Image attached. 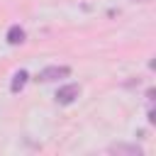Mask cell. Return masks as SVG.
Listing matches in <instances>:
<instances>
[{
  "instance_id": "6da1fadb",
  "label": "cell",
  "mask_w": 156,
  "mask_h": 156,
  "mask_svg": "<svg viewBox=\"0 0 156 156\" xmlns=\"http://www.w3.org/2000/svg\"><path fill=\"white\" fill-rule=\"evenodd\" d=\"M78 95H80V85H78V83H66V85H61V88L56 90V102L71 105Z\"/></svg>"
},
{
  "instance_id": "7a4b0ae2",
  "label": "cell",
  "mask_w": 156,
  "mask_h": 156,
  "mask_svg": "<svg viewBox=\"0 0 156 156\" xmlns=\"http://www.w3.org/2000/svg\"><path fill=\"white\" fill-rule=\"evenodd\" d=\"M68 73H71L68 66H46L44 71H39V80H41V83H51V80L66 78Z\"/></svg>"
},
{
  "instance_id": "3957f363",
  "label": "cell",
  "mask_w": 156,
  "mask_h": 156,
  "mask_svg": "<svg viewBox=\"0 0 156 156\" xmlns=\"http://www.w3.org/2000/svg\"><path fill=\"white\" fill-rule=\"evenodd\" d=\"M110 154H119V156H144V149L136 144H112L107 146Z\"/></svg>"
},
{
  "instance_id": "277c9868",
  "label": "cell",
  "mask_w": 156,
  "mask_h": 156,
  "mask_svg": "<svg viewBox=\"0 0 156 156\" xmlns=\"http://www.w3.org/2000/svg\"><path fill=\"white\" fill-rule=\"evenodd\" d=\"M24 41V29L20 27V24H12L10 29H7V44H22Z\"/></svg>"
},
{
  "instance_id": "5b68a950",
  "label": "cell",
  "mask_w": 156,
  "mask_h": 156,
  "mask_svg": "<svg viewBox=\"0 0 156 156\" xmlns=\"http://www.w3.org/2000/svg\"><path fill=\"white\" fill-rule=\"evenodd\" d=\"M27 78H29V76H27V71H17V73H15V78H12V83H10V90H12V93H20V90L24 88Z\"/></svg>"
}]
</instances>
